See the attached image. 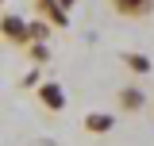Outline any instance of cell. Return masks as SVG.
Masks as SVG:
<instances>
[{
  "label": "cell",
  "instance_id": "9c48e42d",
  "mask_svg": "<svg viewBox=\"0 0 154 146\" xmlns=\"http://www.w3.org/2000/svg\"><path fill=\"white\" fill-rule=\"evenodd\" d=\"M27 31H31V38H35V42H46L50 23H46V19H35V23H27Z\"/></svg>",
  "mask_w": 154,
  "mask_h": 146
},
{
  "label": "cell",
  "instance_id": "8992f818",
  "mask_svg": "<svg viewBox=\"0 0 154 146\" xmlns=\"http://www.w3.org/2000/svg\"><path fill=\"white\" fill-rule=\"evenodd\" d=\"M143 104H146V96H143V92L135 89V85H127V89H119V108H123V111H139Z\"/></svg>",
  "mask_w": 154,
  "mask_h": 146
},
{
  "label": "cell",
  "instance_id": "277c9868",
  "mask_svg": "<svg viewBox=\"0 0 154 146\" xmlns=\"http://www.w3.org/2000/svg\"><path fill=\"white\" fill-rule=\"evenodd\" d=\"M35 4H38V12H42V19H46L50 27H66V23H69V12H66L58 0H35Z\"/></svg>",
  "mask_w": 154,
  "mask_h": 146
},
{
  "label": "cell",
  "instance_id": "52a82bcc",
  "mask_svg": "<svg viewBox=\"0 0 154 146\" xmlns=\"http://www.w3.org/2000/svg\"><path fill=\"white\" fill-rule=\"evenodd\" d=\"M123 65L131 73H150V58L146 54H123Z\"/></svg>",
  "mask_w": 154,
  "mask_h": 146
},
{
  "label": "cell",
  "instance_id": "8fae6325",
  "mask_svg": "<svg viewBox=\"0 0 154 146\" xmlns=\"http://www.w3.org/2000/svg\"><path fill=\"white\" fill-rule=\"evenodd\" d=\"M0 4H4V0H0Z\"/></svg>",
  "mask_w": 154,
  "mask_h": 146
},
{
  "label": "cell",
  "instance_id": "30bf717a",
  "mask_svg": "<svg viewBox=\"0 0 154 146\" xmlns=\"http://www.w3.org/2000/svg\"><path fill=\"white\" fill-rule=\"evenodd\" d=\"M58 4H62V8H66V12H69V8H73V0H58Z\"/></svg>",
  "mask_w": 154,
  "mask_h": 146
},
{
  "label": "cell",
  "instance_id": "6da1fadb",
  "mask_svg": "<svg viewBox=\"0 0 154 146\" xmlns=\"http://www.w3.org/2000/svg\"><path fill=\"white\" fill-rule=\"evenodd\" d=\"M0 35L8 38L12 46H27V42H31V31H27V23H23L19 16H12V12H8V16H0Z\"/></svg>",
  "mask_w": 154,
  "mask_h": 146
},
{
  "label": "cell",
  "instance_id": "3957f363",
  "mask_svg": "<svg viewBox=\"0 0 154 146\" xmlns=\"http://www.w3.org/2000/svg\"><path fill=\"white\" fill-rule=\"evenodd\" d=\"M38 100H42L46 111H62L66 108V92H62L58 81H42V85H38Z\"/></svg>",
  "mask_w": 154,
  "mask_h": 146
},
{
  "label": "cell",
  "instance_id": "7a4b0ae2",
  "mask_svg": "<svg viewBox=\"0 0 154 146\" xmlns=\"http://www.w3.org/2000/svg\"><path fill=\"white\" fill-rule=\"evenodd\" d=\"M108 4H112L116 16H123V19H146L154 12V0H108Z\"/></svg>",
  "mask_w": 154,
  "mask_h": 146
},
{
  "label": "cell",
  "instance_id": "ba28073f",
  "mask_svg": "<svg viewBox=\"0 0 154 146\" xmlns=\"http://www.w3.org/2000/svg\"><path fill=\"white\" fill-rule=\"evenodd\" d=\"M23 50L35 58V62H50V46H46V42H35V38H31V42H27Z\"/></svg>",
  "mask_w": 154,
  "mask_h": 146
},
{
  "label": "cell",
  "instance_id": "5b68a950",
  "mask_svg": "<svg viewBox=\"0 0 154 146\" xmlns=\"http://www.w3.org/2000/svg\"><path fill=\"white\" fill-rule=\"evenodd\" d=\"M112 127H116V119L104 115V111H89L85 115V131H93V135H108Z\"/></svg>",
  "mask_w": 154,
  "mask_h": 146
}]
</instances>
